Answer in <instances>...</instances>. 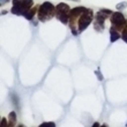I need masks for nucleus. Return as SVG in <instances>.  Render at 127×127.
Returning <instances> with one entry per match:
<instances>
[{
  "mask_svg": "<svg viewBox=\"0 0 127 127\" xmlns=\"http://www.w3.org/2000/svg\"><path fill=\"white\" fill-rule=\"evenodd\" d=\"M53 6H52V3L50 2H44L42 6L39 7V20L42 21H46L52 17V13H53Z\"/></svg>",
  "mask_w": 127,
  "mask_h": 127,
  "instance_id": "f03ea898",
  "label": "nucleus"
},
{
  "mask_svg": "<svg viewBox=\"0 0 127 127\" xmlns=\"http://www.w3.org/2000/svg\"><path fill=\"white\" fill-rule=\"evenodd\" d=\"M126 6H127V3H126V2H121V5H118L117 8H118V9H120V8H125Z\"/></svg>",
  "mask_w": 127,
  "mask_h": 127,
  "instance_id": "6e6552de",
  "label": "nucleus"
},
{
  "mask_svg": "<svg viewBox=\"0 0 127 127\" xmlns=\"http://www.w3.org/2000/svg\"><path fill=\"white\" fill-rule=\"evenodd\" d=\"M123 38H124V40L127 43V29H126V31H124V33H123Z\"/></svg>",
  "mask_w": 127,
  "mask_h": 127,
  "instance_id": "9b49d317",
  "label": "nucleus"
},
{
  "mask_svg": "<svg viewBox=\"0 0 127 127\" xmlns=\"http://www.w3.org/2000/svg\"><path fill=\"white\" fill-rule=\"evenodd\" d=\"M96 73H97V75H98V79H99V80H102V79H103V77H102V75H100V74H99V72H98V70H97Z\"/></svg>",
  "mask_w": 127,
  "mask_h": 127,
  "instance_id": "f8f14e48",
  "label": "nucleus"
},
{
  "mask_svg": "<svg viewBox=\"0 0 127 127\" xmlns=\"http://www.w3.org/2000/svg\"><path fill=\"white\" fill-rule=\"evenodd\" d=\"M57 10H58L57 17L63 23H67L68 22V10H69L68 6L66 3H59L57 7Z\"/></svg>",
  "mask_w": 127,
  "mask_h": 127,
  "instance_id": "7ed1b4c3",
  "label": "nucleus"
},
{
  "mask_svg": "<svg viewBox=\"0 0 127 127\" xmlns=\"http://www.w3.org/2000/svg\"><path fill=\"white\" fill-rule=\"evenodd\" d=\"M91 17H93V14H91V10H86L82 15V17L79 21V30H83L89 26L91 21Z\"/></svg>",
  "mask_w": 127,
  "mask_h": 127,
  "instance_id": "20e7f679",
  "label": "nucleus"
},
{
  "mask_svg": "<svg viewBox=\"0 0 127 127\" xmlns=\"http://www.w3.org/2000/svg\"><path fill=\"white\" fill-rule=\"evenodd\" d=\"M6 1H8V0H1V3H3V2H6Z\"/></svg>",
  "mask_w": 127,
  "mask_h": 127,
  "instance_id": "4468645a",
  "label": "nucleus"
},
{
  "mask_svg": "<svg viewBox=\"0 0 127 127\" xmlns=\"http://www.w3.org/2000/svg\"><path fill=\"white\" fill-rule=\"evenodd\" d=\"M118 38H119V33L112 28V29H111V42H114V40H117Z\"/></svg>",
  "mask_w": 127,
  "mask_h": 127,
  "instance_id": "423d86ee",
  "label": "nucleus"
},
{
  "mask_svg": "<svg viewBox=\"0 0 127 127\" xmlns=\"http://www.w3.org/2000/svg\"><path fill=\"white\" fill-rule=\"evenodd\" d=\"M31 5H32V0H13L12 13L16 15H24L29 10Z\"/></svg>",
  "mask_w": 127,
  "mask_h": 127,
  "instance_id": "f257e3e1",
  "label": "nucleus"
},
{
  "mask_svg": "<svg viewBox=\"0 0 127 127\" xmlns=\"http://www.w3.org/2000/svg\"><path fill=\"white\" fill-rule=\"evenodd\" d=\"M40 126L42 127H44V126H54V124L53 123H44V124H42Z\"/></svg>",
  "mask_w": 127,
  "mask_h": 127,
  "instance_id": "1a4fd4ad",
  "label": "nucleus"
},
{
  "mask_svg": "<svg viewBox=\"0 0 127 127\" xmlns=\"http://www.w3.org/2000/svg\"><path fill=\"white\" fill-rule=\"evenodd\" d=\"M1 123H2V124H1V125H2V126H6V120H5V119H2V121H1Z\"/></svg>",
  "mask_w": 127,
  "mask_h": 127,
  "instance_id": "ddd939ff",
  "label": "nucleus"
},
{
  "mask_svg": "<svg viewBox=\"0 0 127 127\" xmlns=\"http://www.w3.org/2000/svg\"><path fill=\"white\" fill-rule=\"evenodd\" d=\"M111 21H112V23L114 24L116 28H123L125 27V23H126L124 15L121 13H114L112 15V17H111Z\"/></svg>",
  "mask_w": 127,
  "mask_h": 127,
  "instance_id": "39448f33",
  "label": "nucleus"
},
{
  "mask_svg": "<svg viewBox=\"0 0 127 127\" xmlns=\"http://www.w3.org/2000/svg\"><path fill=\"white\" fill-rule=\"evenodd\" d=\"M33 13H35V10H33V9H31V10H28L27 13L24 14V16L27 17L28 20H31V19H32V16H33Z\"/></svg>",
  "mask_w": 127,
  "mask_h": 127,
  "instance_id": "0eeeda50",
  "label": "nucleus"
},
{
  "mask_svg": "<svg viewBox=\"0 0 127 127\" xmlns=\"http://www.w3.org/2000/svg\"><path fill=\"white\" fill-rule=\"evenodd\" d=\"M9 118H10V120L14 123V121H15V113H14V112H12V113L9 114Z\"/></svg>",
  "mask_w": 127,
  "mask_h": 127,
  "instance_id": "9d476101",
  "label": "nucleus"
}]
</instances>
